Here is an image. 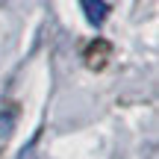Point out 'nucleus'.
<instances>
[{
	"label": "nucleus",
	"instance_id": "f257e3e1",
	"mask_svg": "<svg viewBox=\"0 0 159 159\" xmlns=\"http://www.w3.org/2000/svg\"><path fill=\"white\" fill-rule=\"evenodd\" d=\"M80 3H83L85 18H89L91 24H103V18H106V12H109V6L103 3V0H80Z\"/></svg>",
	"mask_w": 159,
	"mask_h": 159
}]
</instances>
